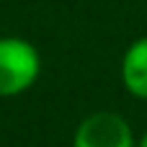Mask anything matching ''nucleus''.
Segmentation results:
<instances>
[{
    "instance_id": "f257e3e1",
    "label": "nucleus",
    "mask_w": 147,
    "mask_h": 147,
    "mask_svg": "<svg viewBox=\"0 0 147 147\" xmlns=\"http://www.w3.org/2000/svg\"><path fill=\"white\" fill-rule=\"evenodd\" d=\"M41 72L39 49L21 36H0V98H13L34 88Z\"/></svg>"
},
{
    "instance_id": "f03ea898",
    "label": "nucleus",
    "mask_w": 147,
    "mask_h": 147,
    "mask_svg": "<svg viewBox=\"0 0 147 147\" xmlns=\"http://www.w3.org/2000/svg\"><path fill=\"white\" fill-rule=\"evenodd\" d=\"M72 147H137V137L132 124L121 114L96 111L78 124Z\"/></svg>"
},
{
    "instance_id": "7ed1b4c3",
    "label": "nucleus",
    "mask_w": 147,
    "mask_h": 147,
    "mask_svg": "<svg viewBox=\"0 0 147 147\" xmlns=\"http://www.w3.org/2000/svg\"><path fill=\"white\" fill-rule=\"evenodd\" d=\"M119 75H121V85L124 90L137 98V101H147V36L134 39L119 65Z\"/></svg>"
},
{
    "instance_id": "20e7f679",
    "label": "nucleus",
    "mask_w": 147,
    "mask_h": 147,
    "mask_svg": "<svg viewBox=\"0 0 147 147\" xmlns=\"http://www.w3.org/2000/svg\"><path fill=\"white\" fill-rule=\"evenodd\" d=\"M137 147H147V129L142 132V137L137 140Z\"/></svg>"
}]
</instances>
